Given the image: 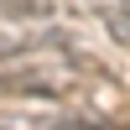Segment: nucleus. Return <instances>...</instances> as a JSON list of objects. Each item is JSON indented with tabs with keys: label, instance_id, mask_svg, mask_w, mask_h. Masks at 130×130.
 <instances>
[{
	"label": "nucleus",
	"instance_id": "2",
	"mask_svg": "<svg viewBox=\"0 0 130 130\" xmlns=\"http://www.w3.org/2000/svg\"><path fill=\"white\" fill-rule=\"evenodd\" d=\"M5 10H10V16H47L52 0H5Z\"/></svg>",
	"mask_w": 130,
	"mask_h": 130
},
{
	"label": "nucleus",
	"instance_id": "3",
	"mask_svg": "<svg viewBox=\"0 0 130 130\" xmlns=\"http://www.w3.org/2000/svg\"><path fill=\"white\" fill-rule=\"evenodd\" d=\"M104 21H109V31H115L120 42H130V21H125V16H120L115 5H104Z\"/></svg>",
	"mask_w": 130,
	"mask_h": 130
},
{
	"label": "nucleus",
	"instance_id": "1",
	"mask_svg": "<svg viewBox=\"0 0 130 130\" xmlns=\"http://www.w3.org/2000/svg\"><path fill=\"white\" fill-rule=\"evenodd\" d=\"M0 130H73V120L42 109H0Z\"/></svg>",
	"mask_w": 130,
	"mask_h": 130
}]
</instances>
